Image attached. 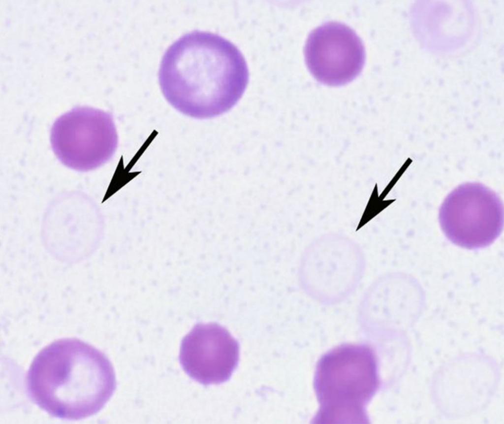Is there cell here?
<instances>
[{"mask_svg": "<svg viewBox=\"0 0 504 424\" xmlns=\"http://www.w3.org/2000/svg\"><path fill=\"white\" fill-rule=\"evenodd\" d=\"M439 223L454 244L475 250L490 245L500 236L504 209L500 196L477 182L460 185L445 198L439 209Z\"/></svg>", "mask_w": 504, "mask_h": 424, "instance_id": "5b68a950", "label": "cell"}, {"mask_svg": "<svg viewBox=\"0 0 504 424\" xmlns=\"http://www.w3.org/2000/svg\"><path fill=\"white\" fill-rule=\"evenodd\" d=\"M52 150L65 166L88 171L114 155L118 136L112 115L88 106L75 107L59 117L50 134Z\"/></svg>", "mask_w": 504, "mask_h": 424, "instance_id": "277c9868", "label": "cell"}, {"mask_svg": "<svg viewBox=\"0 0 504 424\" xmlns=\"http://www.w3.org/2000/svg\"><path fill=\"white\" fill-rule=\"evenodd\" d=\"M239 357V343L227 329L217 323H198L183 338L179 360L191 378L209 385L227 381Z\"/></svg>", "mask_w": 504, "mask_h": 424, "instance_id": "52a82bcc", "label": "cell"}, {"mask_svg": "<svg viewBox=\"0 0 504 424\" xmlns=\"http://www.w3.org/2000/svg\"><path fill=\"white\" fill-rule=\"evenodd\" d=\"M161 91L180 113L196 119L220 115L242 97L249 81L240 50L218 34L195 31L171 44L158 72Z\"/></svg>", "mask_w": 504, "mask_h": 424, "instance_id": "6da1fadb", "label": "cell"}, {"mask_svg": "<svg viewBox=\"0 0 504 424\" xmlns=\"http://www.w3.org/2000/svg\"><path fill=\"white\" fill-rule=\"evenodd\" d=\"M28 394L50 416L78 420L104 406L116 387L107 357L76 338L55 341L33 359L26 377Z\"/></svg>", "mask_w": 504, "mask_h": 424, "instance_id": "7a4b0ae2", "label": "cell"}, {"mask_svg": "<svg viewBox=\"0 0 504 424\" xmlns=\"http://www.w3.org/2000/svg\"><path fill=\"white\" fill-rule=\"evenodd\" d=\"M307 66L318 82L331 86L346 84L363 68L365 52L356 32L347 25L328 22L309 34L304 48Z\"/></svg>", "mask_w": 504, "mask_h": 424, "instance_id": "8992f818", "label": "cell"}, {"mask_svg": "<svg viewBox=\"0 0 504 424\" xmlns=\"http://www.w3.org/2000/svg\"><path fill=\"white\" fill-rule=\"evenodd\" d=\"M376 358L368 346L347 345L324 355L314 387L320 408L317 423H367L364 406L378 387Z\"/></svg>", "mask_w": 504, "mask_h": 424, "instance_id": "3957f363", "label": "cell"}]
</instances>
